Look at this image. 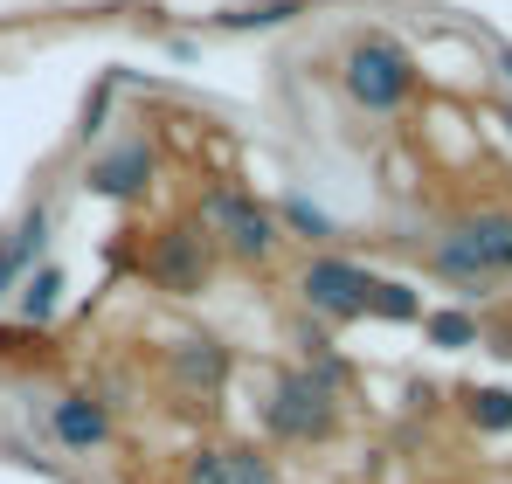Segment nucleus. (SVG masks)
<instances>
[{"mask_svg": "<svg viewBox=\"0 0 512 484\" xmlns=\"http://www.w3.org/2000/svg\"><path fill=\"white\" fill-rule=\"evenodd\" d=\"M263 422H270V436H284V443H326L333 429H340V388L312 367H291V374H277L270 381V395H263Z\"/></svg>", "mask_w": 512, "mask_h": 484, "instance_id": "1", "label": "nucleus"}, {"mask_svg": "<svg viewBox=\"0 0 512 484\" xmlns=\"http://www.w3.org/2000/svg\"><path fill=\"white\" fill-rule=\"evenodd\" d=\"M201 236L222 242L229 256H243V263H263L270 249H277V215L243 194V187H208L201 194Z\"/></svg>", "mask_w": 512, "mask_h": 484, "instance_id": "2", "label": "nucleus"}, {"mask_svg": "<svg viewBox=\"0 0 512 484\" xmlns=\"http://www.w3.org/2000/svg\"><path fill=\"white\" fill-rule=\"evenodd\" d=\"M340 77H346V97H353V104H367V111H395V104L416 90V63H409L402 42L367 35V42H353V56H346Z\"/></svg>", "mask_w": 512, "mask_h": 484, "instance_id": "3", "label": "nucleus"}, {"mask_svg": "<svg viewBox=\"0 0 512 484\" xmlns=\"http://www.w3.org/2000/svg\"><path fill=\"white\" fill-rule=\"evenodd\" d=\"M436 270L443 277H499L512 270V215H471L436 242Z\"/></svg>", "mask_w": 512, "mask_h": 484, "instance_id": "4", "label": "nucleus"}, {"mask_svg": "<svg viewBox=\"0 0 512 484\" xmlns=\"http://www.w3.org/2000/svg\"><path fill=\"white\" fill-rule=\"evenodd\" d=\"M367 298H374V277L346 256H319L305 270V305L326 319H367Z\"/></svg>", "mask_w": 512, "mask_h": 484, "instance_id": "5", "label": "nucleus"}, {"mask_svg": "<svg viewBox=\"0 0 512 484\" xmlns=\"http://www.w3.org/2000/svg\"><path fill=\"white\" fill-rule=\"evenodd\" d=\"M146 277L160 291H201V277H208V236L201 229H167V236L153 242V256H146Z\"/></svg>", "mask_w": 512, "mask_h": 484, "instance_id": "6", "label": "nucleus"}, {"mask_svg": "<svg viewBox=\"0 0 512 484\" xmlns=\"http://www.w3.org/2000/svg\"><path fill=\"white\" fill-rule=\"evenodd\" d=\"M180 484H277L270 457H256L243 443H215V450H194Z\"/></svg>", "mask_w": 512, "mask_h": 484, "instance_id": "7", "label": "nucleus"}, {"mask_svg": "<svg viewBox=\"0 0 512 484\" xmlns=\"http://www.w3.org/2000/svg\"><path fill=\"white\" fill-rule=\"evenodd\" d=\"M167 367H173V381H180V388H194V395H215V388L229 381L236 353H229L222 339H180V346L167 353Z\"/></svg>", "mask_w": 512, "mask_h": 484, "instance_id": "8", "label": "nucleus"}, {"mask_svg": "<svg viewBox=\"0 0 512 484\" xmlns=\"http://www.w3.org/2000/svg\"><path fill=\"white\" fill-rule=\"evenodd\" d=\"M146 180H153V146L146 139H118L111 153H97V166H90L97 194H139Z\"/></svg>", "mask_w": 512, "mask_h": 484, "instance_id": "9", "label": "nucleus"}, {"mask_svg": "<svg viewBox=\"0 0 512 484\" xmlns=\"http://www.w3.org/2000/svg\"><path fill=\"white\" fill-rule=\"evenodd\" d=\"M49 429H56L70 450H104V436H111V415L90 402V395H63V402L49 408Z\"/></svg>", "mask_w": 512, "mask_h": 484, "instance_id": "10", "label": "nucleus"}, {"mask_svg": "<svg viewBox=\"0 0 512 484\" xmlns=\"http://www.w3.org/2000/svg\"><path fill=\"white\" fill-rule=\"evenodd\" d=\"M42 242H49V215L35 208V215H28V222H21L14 236L0 242V298H7V284H14V277H21V270H28L35 256H42Z\"/></svg>", "mask_w": 512, "mask_h": 484, "instance_id": "11", "label": "nucleus"}, {"mask_svg": "<svg viewBox=\"0 0 512 484\" xmlns=\"http://www.w3.org/2000/svg\"><path fill=\"white\" fill-rule=\"evenodd\" d=\"M63 312V270H35L28 277V291H21V319L28 325H49Z\"/></svg>", "mask_w": 512, "mask_h": 484, "instance_id": "12", "label": "nucleus"}, {"mask_svg": "<svg viewBox=\"0 0 512 484\" xmlns=\"http://www.w3.org/2000/svg\"><path fill=\"white\" fill-rule=\"evenodd\" d=\"M305 0H250V7H229V14H215L222 28H270V21H291Z\"/></svg>", "mask_w": 512, "mask_h": 484, "instance_id": "13", "label": "nucleus"}, {"mask_svg": "<svg viewBox=\"0 0 512 484\" xmlns=\"http://www.w3.org/2000/svg\"><path fill=\"white\" fill-rule=\"evenodd\" d=\"M367 312H381V319H423V298H416L409 284H381V277H374V298H367Z\"/></svg>", "mask_w": 512, "mask_h": 484, "instance_id": "14", "label": "nucleus"}, {"mask_svg": "<svg viewBox=\"0 0 512 484\" xmlns=\"http://www.w3.org/2000/svg\"><path fill=\"white\" fill-rule=\"evenodd\" d=\"M471 422L478 429H512V395L506 388H478L471 395Z\"/></svg>", "mask_w": 512, "mask_h": 484, "instance_id": "15", "label": "nucleus"}, {"mask_svg": "<svg viewBox=\"0 0 512 484\" xmlns=\"http://www.w3.org/2000/svg\"><path fill=\"white\" fill-rule=\"evenodd\" d=\"M429 339H436V346H471L478 325L464 319V312H436V319H429Z\"/></svg>", "mask_w": 512, "mask_h": 484, "instance_id": "16", "label": "nucleus"}, {"mask_svg": "<svg viewBox=\"0 0 512 484\" xmlns=\"http://www.w3.org/2000/svg\"><path fill=\"white\" fill-rule=\"evenodd\" d=\"M499 70H506V77H512V49H499Z\"/></svg>", "mask_w": 512, "mask_h": 484, "instance_id": "17", "label": "nucleus"}, {"mask_svg": "<svg viewBox=\"0 0 512 484\" xmlns=\"http://www.w3.org/2000/svg\"><path fill=\"white\" fill-rule=\"evenodd\" d=\"M506 132H512V104H506Z\"/></svg>", "mask_w": 512, "mask_h": 484, "instance_id": "18", "label": "nucleus"}]
</instances>
